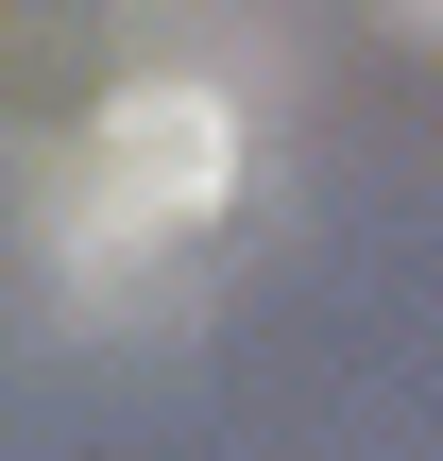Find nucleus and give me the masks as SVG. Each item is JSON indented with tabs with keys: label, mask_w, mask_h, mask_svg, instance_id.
Returning <instances> with one entry per match:
<instances>
[{
	"label": "nucleus",
	"mask_w": 443,
	"mask_h": 461,
	"mask_svg": "<svg viewBox=\"0 0 443 461\" xmlns=\"http://www.w3.org/2000/svg\"><path fill=\"white\" fill-rule=\"evenodd\" d=\"M239 188V103L222 86H120L68 154V257H154L188 222H222Z\"/></svg>",
	"instance_id": "f257e3e1"
},
{
	"label": "nucleus",
	"mask_w": 443,
	"mask_h": 461,
	"mask_svg": "<svg viewBox=\"0 0 443 461\" xmlns=\"http://www.w3.org/2000/svg\"><path fill=\"white\" fill-rule=\"evenodd\" d=\"M393 17H427V34H443V0H393Z\"/></svg>",
	"instance_id": "f03ea898"
}]
</instances>
